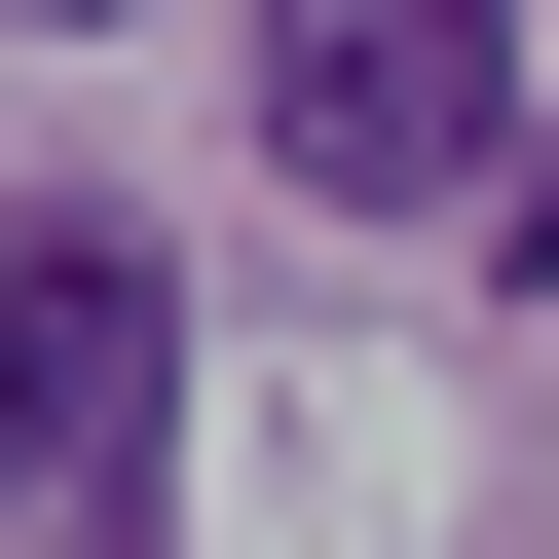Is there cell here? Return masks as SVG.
Returning a JSON list of instances; mask_svg holds the SVG:
<instances>
[{
  "label": "cell",
  "instance_id": "obj_3",
  "mask_svg": "<svg viewBox=\"0 0 559 559\" xmlns=\"http://www.w3.org/2000/svg\"><path fill=\"white\" fill-rule=\"evenodd\" d=\"M0 38H112V0H0Z\"/></svg>",
  "mask_w": 559,
  "mask_h": 559
},
{
  "label": "cell",
  "instance_id": "obj_1",
  "mask_svg": "<svg viewBox=\"0 0 559 559\" xmlns=\"http://www.w3.org/2000/svg\"><path fill=\"white\" fill-rule=\"evenodd\" d=\"M261 150L336 224H485L559 112H522V0H261Z\"/></svg>",
  "mask_w": 559,
  "mask_h": 559
},
{
  "label": "cell",
  "instance_id": "obj_2",
  "mask_svg": "<svg viewBox=\"0 0 559 559\" xmlns=\"http://www.w3.org/2000/svg\"><path fill=\"white\" fill-rule=\"evenodd\" d=\"M0 485H38V559H150L187 522V299H150V224L0 261Z\"/></svg>",
  "mask_w": 559,
  "mask_h": 559
},
{
  "label": "cell",
  "instance_id": "obj_4",
  "mask_svg": "<svg viewBox=\"0 0 559 559\" xmlns=\"http://www.w3.org/2000/svg\"><path fill=\"white\" fill-rule=\"evenodd\" d=\"M522 261H559V150H522Z\"/></svg>",
  "mask_w": 559,
  "mask_h": 559
}]
</instances>
